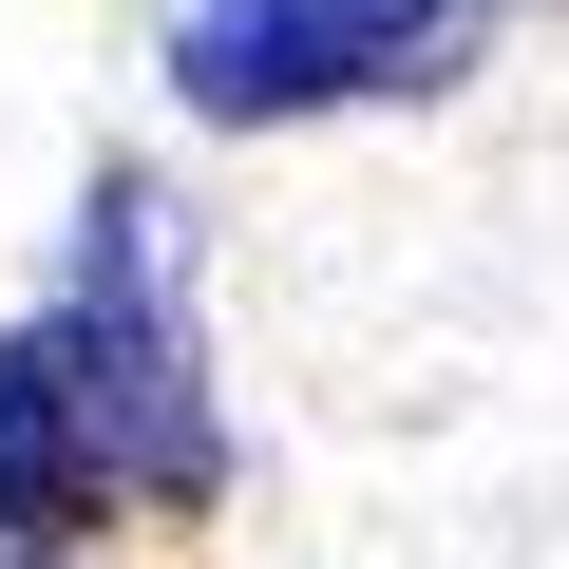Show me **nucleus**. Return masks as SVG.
Returning a JSON list of instances; mask_svg holds the SVG:
<instances>
[{
  "label": "nucleus",
  "instance_id": "nucleus-1",
  "mask_svg": "<svg viewBox=\"0 0 569 569\" xmlns=\"http://www.w3.org/2000/svg\"><path fill=\"white\" fill-rule=\"evenodd\" d=\"M228 493V399L190 342V284H171V209L133 171H96L58 305L0 342V550L77 569L96 512H209Z\"/></svg>",
  "mask_w": 569,
  "mask_h": 569
},
{
  "label": "nucleus",
  "instance_id": "nucleus-2",
  "mask_svg": "<svg viewBox=\"0 0 569 569\" xmlns=\"http://www.w3.org/2000/svg\"><path fill=\"white\" fill-rule=\"evenodd\" d=\"M493 0H190L171 20V96L209 133H284V114H361V96H437L475 58Z\"/></svg>",
  "mask_w": 569,
  "mask_h": 569
}]
</instances>
